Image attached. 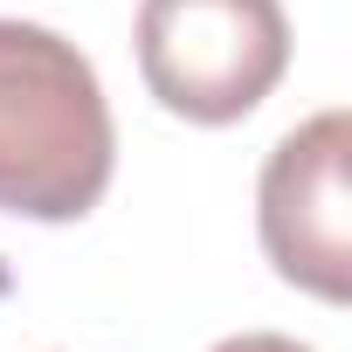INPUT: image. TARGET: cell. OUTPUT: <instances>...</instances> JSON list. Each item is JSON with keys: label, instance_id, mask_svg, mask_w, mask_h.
<instances>
[{"label": "cell", "instance_id": "cell-1", "mask_svg": "<svg viewBox=\"0 0 352 352\" xmlns=\"http://www.w3.org/2000/svg\"><path fill=\"white\" fill-rule=\"evenodd\" d=\"M118 166L104 83L76 42L0 21V214L83 221Z\"/></svg>", "mask_w": 352, "mask_h": 352}, {"label": "cell", "instance_id": "cell-2", "mask_svg": "<svg viewBox=\"0 0 352 352\" xmlns=\"http://www.w3.org/2000/svg\"><path fill=\"white\" fill-rule=\"evenodd\" d=\"M138 76L187 124H242L290 69L283 0H138Z\"/></svg>", "mask_w": 352, "mask_h": 352}, {"label": "cell", "instance_id": "cell-4", "mask_svg": "<svg viewBox=\"0 0 352 352\" xmlns=\"http://www.w3.org/2000/svg\"><path fill=\"white\" fill-rule=\"evenodd\" d=\"M214 352H311V345H297L283 331H242V338H221Z\"/></svg>", "mask_w": 352, "mask_h": 352}, {"label": "cell", "instance_id": "cell-3", "mask_svg": "<svg viewBox=\"0 0 352 352\" xmlns=\"http://www.w3.org/2000/svg\"><path fill=\"white\" fill-rule=\"evenodd\" d=\"M345 159H352V118L318 111L297 131L276 138L256 180V228L263 256L283 283L345 304L352 297V194H345Z\"/></svg>", "mask_w": 352, "mask_h": 352}]
</instances>
